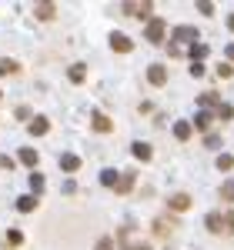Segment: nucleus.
Listing matches in <instances>:
<instances>
[{"label": "nucleus", "mask_w": 234, "mask_h": 250, "mask_svg": "<svg viewBox=\"0 0 234 250\" xmlns=\"http://www.w3.org/2000/svg\"><path fill=\"white\" fill-rule=\"evenodd\" d=\"M164 34H167V23H164L161 17H151V20H147V30H144V37L151 40V43H161V40H164Z\"/></svg>", "instance_id": "1"}, {"label": "nucleus", "mask_w": 234, "mask_h": 250, "mask_svg": "<svg viewBox=\"0 0 234 250\" xmlns=\"http://www.w3.org/2000/svg\"><path fill=\"white\" fill-rule=\"evenodd\" d=\"M197 27H191V23H181V27H174V43L177 47H184V43H197Z\"/></svg>", "instance_id": "2"}, {"label": "nucleus", "mask_w": 234, "mask_h": 250, "mask_svg": "<svg viewBox=\"0 0 234 250\" xmlns=\"http://www.w3.org/2000/svg\"><path fill=\"white\" fill-rule=\"evenodd\" d=\"M131 17H140V20H151L154 17V7H151V0H134V3H127L124 7Z\"/></svg>", "instance_id": "3"}, {"label": "nucleus", "mask_w": 234, "mask_h": 250, "mask_svg": "<svg viewBox=\"0 0 234 250\" xmlns=\"http://www.w3.org/2000/svg\"><path fill=\"white\" fill-rule=\"evenodd\" d=\"M111 50H117V54H131V50H134V40L124 37V34H111Z\"/></svg>", "instance_id": "4"}, {"label": "nucleus", "mask_w": 234, "mask_h": 250, "mask_svg": "<svg viewBox=\"0 0 234 250\" xmlns=\"http://www.w3.org/2000/svg\"><path fill=\"white\" fill-rule=\"evenodd\" d=\"M47 130H50V120L47 117H30V134L34 137H44Z\"/></svg>", "instance_id": "5"}, {"label": "nucleus", "mask_w": 234, "mask_h": 250, "mask_svg": "<svg viewBox=\"0 0 234 250\" xmlns=\"http://www.w3.org/2000/svg\"><path fill=\"white\" fill-rule=\"evenodd\" d=\"M147 80L161 87V83H167V70H164L161 63H154V67H147Z\"/></svg>", "instance_id": "6"}, {"label": "nucleus", "mask_w": 234, "mask_h": 250, "mask_svg": "<svg viewBox=\"0 0 234 250\" xmlns=\"http://www.w3.org/2000/svg\"><path fill=\"white\" fill-rule=\"evenodd\" d=\"M171 210H187L191 207V193H171Z\"/></svg>", "instance_id": "7"}, {"label": "nucleus", "mask_w": 234, "mask_h": 250, "mask_svg": "<svg viewBox=\"0 0 234 250\" xmlns=\"http://www.w3.org/2000/svg\"><path fill=\"white\" fill-rule=\"evenodd\" d=\"M91 120H94V130H97V134H111V130H114V124H111V117H104V114H94Z\"/></svg>", "instance_id": "8"}, {"label": "nucleus", "mask_w": 234, "mask_h": 250, "mask_svg": "<svg viewBox=\"0 0 234 250\" xmlns=\"http://www.w3.org/2000/svg\"><path fill=\"white\" fill-rule=\"evenodd\" d=\"M208 230L211 233H224V213H208Z\"/></svg>", "instance_id": "9"}, {"label": "nucleus", "mask_w": 234, "mask_h": 250, "mask_svg": "<svg viewBox=\"0 0 234 250\" xmlns=\"http://www.w3.org/2000/svg\"><path fill=\"white\" fill-rule=\"evenodd\" d=\"M187 54H191V57H194V63H201V60L208 57V54H211V47H208V43H201V40H197V43H191V50H187Z\"/></svg>", "instance_id": "10"}, {"label": "nucleus", "mask_w": 234, "mask_h": 250, "mask_svg": "<svg viewBox=\"0 0 234 250\" xmlns=\"http://www.w3.org/2000/svg\"><path fill=\"white\" fill-rule=\"evenodd\" d=\"M60 167H64L67 173L80 170V157H77V154H64V157H60Z\"/></svg>", "instance_id": "11"}, {"label": "nucleus", "mask_w": 234, "mask_h": 250, "mask_svg": "<svg viewBox=\"0 0 234 250\" xmlns=\"http://www.w3.org/2000/svg\"><path fill=\"white\" fill-rule=\"evenodd\" d=\"M20 164H23V167H34V164H37V150H34V147H20Z\"/></svg>", "instance_id": "12"}, {"label": "nucleus", "mask_w": 234, "mask_h": 250, "mask_svg": "<svg viewBox=\"0 0 234 250\" xmlns=\"http://www.w3.org/2000/svg\"><path fill=\"white\" fill-rule=\"evenodd\" d=\"M131 187H134V173H124V177H117V193H131Z\"/></svg>", "instance_id": "13"}, {"label": "nucleus", "mask_w": 234, "mask_h": 250, "mask_svg": "<svg viewBox=\"0 0 234 250\" xmlns=\"http://www.w3.org/2000/svg\"><path fill=\"white\" fill-rule=\"evenodd\" d=\"M17 210H20V213L37 210V197H34V193H30V197H20V200H17Z\"/></svg>", "instance_id": "14"}, {"label": "nucleus", "mask_w": 234, "mask_h": 250, "mask_svg": "<svg viewBox=\"0 0 234 250\" xmlns=\"http://www.w3.org/2000/svg\"><path fill=\"white\" fill-rule=\"evenodd\" d=\"M34 14H37L40 20H54L57 10H54V3H47V0H44V3H37V10H34Z\"/></svg>", "instance_id": "15"}, {"label": "nucleus", "mask_w": 234, "mask_h": 250, "mask_svg": "<svg viewBox=\"0 0 234 250\" xmlns=\"http://www.w3.org/2000/svg\"><path fill=\"white\" fill-rule=\"evenodd\" d=\"M131 154H134L137 160H151V157H154V150H151L147 144H134V147H131Z\"/></svg>", "instance_id": "16"}, {"label": "nucleus", "mask_w": 234, "mask_h": 250, "mask_svg": "<svg viewBox=\"0 0 234 250\" xmlns=\"http://www.w3.org/2000/svg\"><path fill=\"white\" fill-rule=\"evenodd\" d=\"M174 137L177 140H187V137H191V124H187V120H177L174 124Z\"/></svg>", "instance_id": "17"}, {"label": "nucleus", "mask_w": 234, "mask_h": 250, "mask_svg": "<svg viewBox=\"0 0 234 250\" xmlns=\"http://www.w3.org/2000/svg\"><path fill=\"white\" fill-rule=\"evenodd\" d=\"M174 227H177V220H174V217H171V220H154V230L161 233V237H164V233H171Z\"/></svg>", "instance_id": "18"}, {"label": "nucleus", "mask_w": 234, "mask_h": 250, "mask_svg": "<svg viewBox=\"0 0 234 250\" xmlns=\"http://www.w3.org/2000/svg\"><path fill=\"white\" fill-rule=\"evenodd\" d=\"M67 77L74 80V83H80V80L87 77V67H84V63H74V67H70V70H67Z\"/></svg>", "instance_id": "19"}, {"label": "nucleus", "mask_w": 234, "mask_h": 250, "mask_svg": "<svg viewBox=\"0 0 234 250\" xmlns=\"http://www.w3.org/2000/svg\"><path fill=\"white\" fill-rule=\"evenodd\" d=\"M117 177H120V173L107 167V170H100V184H104V187H117Z\"/></svg>", "instance_id": "20"}, {"label": "nucleus", "mask_w": 234, "mask_h": 250, "mask_svg": "<svg viewBox=\"0 0 234 250\" xmlns=\"http://www.w3.org/2000/svg\"><path fill=\"white\" fill-rule=\"evenodd\" d=\"M231 167H234V157L231 154H221V157H217V170H231Z\"/></svg>", "instance_id": "21"}, {"label": "nucleus", "mask_w": 234, "mask_h": 250, "mask_svg": "<svg viewBox=\"0 0 234 250\" xmlns=\"http://www.w3.org/2000/svg\"><path fill=\"white\" fill-rule=\"evenodd\" d=\"M197 14H204V17H214V3H208V0H197Z\"/></svg>", "instance_id": "22"}, {"label": "nucleus", "mask_w": 234, "mask_h": 250, "mask_svg": "<svg viewBox=\"0 0 234 250\" xmlns=\"http://www.w3.org/2000/svg\"><path fill=\"white\" fill-rule=\"evenodd\" d=\"M197 104H201V107H214L217 94H214V90H211V94H201V97H197Z\"/></svg>", "instance_id": "23"}, {"label": "nucleus", "mask_w": 234, "mask_h": 250, "mask_svg": "<svg viewBox=\"0 0 234 250\" xmlns=\"http://www.w3.org/2000/svg\"><path fill=\"white\" fill-rule=\"evenodd\" d=\"M217 117H221V120H231L234 107H231V104H217Z\"/></svg>", "instance_id": "24"}, {"label": "nucleus", "mask_w": 234, "mask_h": 250, "mask_svg": "<svg viewBox=\"0 0 234 250\" xmlns=\"http://www.w3.org/2000/svg\"><path fill=\"white\" fill-rule=\"evenodd\" d=\"M221 197H224V200H234V180H224V184H221Z\"/></svg>", "instance_id": "25"}, {"label": "nucleus", "mask_w": 234, "mask_h": 250, "mask_svg": "<svg viewBox=\"0 0 234 250\" xmlns=\"http://www.w3.org/2000/svg\"><path fill=\"white\" fill-rule=\"evenodd\" d=\"M30 190H34V197H37V190H44V177L40 173H30Z\"/></svg>", "instance_id": "26"}, {"label": "nucleus", "mask_w": 234, "mask_h": 250, "mask_svg": "<svg viewBox=\"0 0 234 250\" xmlns=\"http://www.w3.org/2000/svg\"><path fill=\"white\" fill-rule=\"evenodd\" d=\"M204 144H208V150H221V137H217V134H208V137H204Z\"/></svg>", "instance_id": "27"}, {"label": "nucleus", "mask_w": 234, "mask_h": 250, "mask_svg": "<svg viewBox=\"0 0 234 250\" xmlns=\"http://www.w3.org/2000/svg\"><path fill=\"white\" fill-rule=\"evenodd\" d=\"M197 127H201V130H208V127H211V114H208V110H201V114H197Z\"/></svg>", "instance_id": "28"}, {"label": "nucleus", "mask_w": 234, "mask_h": 250, "mask_svg": "<svg viewBox=\"0 0 234 250\" xmlns=\"http://www.w3.org/2000/svg\"><path fill=\"white\" fill-rule=\"evenodd\" d=\"M7 240H10V247H20V244H23V233H20V230H10V233H7Z\"/></svg>", "instance_id": "29"}, {"label": "nucleus", "mask_w": 234, "mask_h": 250, "mask_svg": "<svg viewBox=\"0 0 234 250\" xmlns=\"http://www.w3.org/2000/svg\"><path fill=\"white\" fill-rule=\"evenodd\" d=\"M14 70H17L14 60H0V74H14Z\"/></svg>", "instance_id": "30"}, {"label": "nucleus", "mask_w": 234, "mask_h": 250, "mask_svg": "<svg viewBox=\"0 0 234 250\" xmlns=\"http://www.w3.org/2000/svg\"><path fill=\"white\" fill-rule=\"evenodd\" d=\"M224 230H234V210L224 213Z\"/></svg>", "instance_id": "31"}, {"label": "nucleus", "mask_w": 234, "mask_h": 250, "mask_svg": "<svg viewBox=\"0 0 234 250\" xmlns=\"http://www.w3.org/2000/svg\"><path fill=\"white\" fill-rule=\"evenodd\" d=\"M0 170H14V160H10V157H3V154H0Z\"/></svg>", "instance_id": "32"}, {"label": "nucleus", "mask_w": 234, "mask_h": 250, "mask_svg": "<svg viewBox=\"0 0 234 250\" xmlns=\"http://www.w3.org/2000/svg\"><path fill=\"white\" fill-rule=\"evenodd\" d=\"M217 74H221V77H231L234 67H231V63H221V67H217Z\"/></svg>", "instance_id": "33"}, {"label": "nucleus", "mask_w": 234, "mask_h": 250, "mask_svg": "<svg viewBox=\"0 0 234 250\" xmlns=\"http://www.w3.org/2000/svg\"><path fill=\"white\" fill-rule=\"evenodd\" d=\"M94 250H114V244H111V240L104 237V240H97V247H94Z\"/></svg>", "instance_id": "34"}, {"label": "nucleus", "mask_w": 234, "mask_h": 250, "mask_svg": "<svg viewBox=\"0 0 234 250\" xmlns=\"http://www.w3.org/2000/svg\"><path fill=\"white\" fill-rule=\"evenodd\" d=\"M204 74V63H191V77H201Z\"/></svg>", "instance_id": "35"}, {"label": "nucleus", "mask_w": 234, "mask_h": 250, "mask_svg": "<svg viewBox=\"0 0 234 250\" xmlns=\"http://www.w3.org/2000/svg\"><path fill=\"white\" fill-rule=\"evenodd\" d=\"M17 117L20 120H30V107H17Z\"/></svg>", "instance_id": "36"}, {"label": "nucleus", "mask_w": 234, "mask_h": 250, "mask_svg": "<svg viewBox=\"0 0 234 250\" xmlns=\"http://www.w3.org/2000/svg\"><path fill=\"white\" fill-rule=\"evenodd\" d=\"M127 250H154L151 244H127Z\"/></svg>", "instance_id": "37"}, {"label": "nucleus", "mask_w": 234, "mask_h": 250, "mask_svg": "<svg viewBox=\"0 0 234 250\" xmlns=\"http://www.w3.org/2000/svg\"><path fill=\"white\" fill-rule=\"evenodd\" d=\"M224 54H228V60H234V43H228V50H224Z\"/></svg>", "instance_id": "38"}, {"label": "nucleus", "mask_w": 234, "mask_h": 250, "mask_svg": "<svg viewBox=\"0 0 234 250\" xmlns=\"http://www.w3.org/2000/svg\"><path fill=\"white\" fill-rule=\"evenodd\" d=\"M228 30H234V14H228Z\"/></svg>", "instance_id": "39"}]
</instances>
